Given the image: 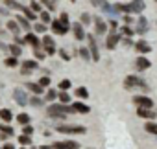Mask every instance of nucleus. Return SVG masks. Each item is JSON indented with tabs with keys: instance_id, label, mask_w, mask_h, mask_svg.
<instances>
[{
	"instance_id": "nucleus-4",
	"label": "nucleus",
	"mask_w": 157,
	"mask_h": 149,
	"mask_svg": "<svg viewBox=\"0 0 157 149\" xmlns=\"http://www.w3.org/2000/svg\"><path fill=\"white\" fill-rule=\"evenodd\" d=\"M50 28H52L54 33H57V35H65V33L68 31L70 24H65L63 20H52V22H50Z\"/></svg>"
},
{
	"instance_id": "nucleus-51",
	"label": "nucleus",
	"mask_w": 157,
	"mask_h": 149,
	"mask_svg": "<svg viewBox=\"0 0 157 149\" xmlns=\"http://www.w3.org/2000/svg\"><path fill=\"white\" fill-rule=\"evenodd\" d=\"M70 2H74V0H70Z\"/></svg>"
},
{
	"instance_id": "nucleus-24",
	"label": "nucleus",
	"mask_w": 157,
	"mask_h": 149,
	"mask_svg": "<svg viewBox=\"0 0 157 149\" xmlns=\"http://www.w3.org/2000/svg\"><path fill=\"white\" fill-rule=\"evenodd\" d=\"M0 118H2L4 122H11V118H13V114H11V111L10 109H2V111H0Z\"/></svg>"
},
{
	"instance_id": "nucleus-48",
	"label": "nucleus",
	"mask_w": 157,
	"mask_h": 149,
	"mask_svg": "<svg viewBox=\"0 0 157 149\" xmlns=\"http://www.w3.org/2000/svg\"><path fill=\"white\" fill-rule=\"evenodd\" d=\"M15 42H17V44H26V39H21V37H15Z\"/></svg>"
},
{
	"instance_id": "nucleus-52",
	"label": "nucleus",
	"mask_w": 157,
	"mask_h": 149,
	"mask_svg": "<svg viewBox=\"0 0 157 149\" xmlns=\"http://www.w3.org/2000/svg\"><path fill=\"white\" fill-rule=\"evenodd\" d=\"M155 2H157V0H155Z\"/></svg>"
},
{
	"instance_id": "nucleus-37",
	"label": "nucleus",
	"mask_w": 157,
	"mask_h": 149,
	"mask_svg": "<svg viewBox=\"0 0 157 149\" xmlns=\"http://www.w3.org/2000/svg\"><path fill=\"white\" fill-rule=\"evenodd\" d=\"M39 83H41V85H43L44 89H48L52 81H50V78H48V76H44V78H41V79H39Z\"/></svg>"
},
{
	"instance_id": "nucleus-29",
	"label": "nucleus",
	"mask_w": 157,
	"mask_h": 149,
	"mask_svg": "<svg viewBox=\"0 0 157 149\" xmlns=\"http://www.w3.org/2000/svg\"><path fill=\"white\" fill-rule=\"evenodd\" d=\"M41 20H43L44 24H50V22H52V15H50V9H48V11H41Z\"/></svg>"
},
{
	"instance_id": "nucleus-7",
	"label": "nucleus",
	"mask_w": 157,
	"mask_h": 149,
	"mask_svg": "<svg viewBox=\"0 0 157 149\" xmlns=\"http://www.w3.org/2000/svg\"><path fill=\"white\" fill-rule=\"evenodd\" d=\"M142 85H144V81H142L140 78H137V76H128V78H126V81H124V87H126V89L142 87Z\"/></svg>"
},
{
	"instance_id": "nucleus-47",
	"label": "nucleus",
	"mask_w": 157,
	"mask_h": 149,
	"mask_svg": "<svg viewBox=\"0 0 157 149\" xmlns=\"http://www.w3.org/2000/svg\"><path fill=\"white\" fill-rule=\"evenodd\" d=\"M59 53H61V59H65V61H68V59H70V55L67 53V50H59Z\"/></svg>"
},
{
	"instance_id": "nucleus-12",
	"label": "nucleus",
	"mask_w": 157,
	"mask_h": 149,
	"mask_svg": "<svg viewBox=\"0 0 157 149\" xmlns=\"http://www.w3.org/2000/svg\"><path fill=\"white\" fill-rule=\"evenodd\" d=\"M133 103L137 107H153V101L150 98H146V96H135L133 98Z\"/></svg>"
},
{
	"instance_id": "nucleus-8",
	"label": "nucleus",
	"mask_w": 157,
	"mask_h": 149,
	"mask_svg": "<svg viewBox=\"0 0 157 149\" xmlns=\"http://www.w3.org/2000/svg\"><path fill=\"white\" fill-rule=\"evenodd\" d=\"M137 114H139V118H146V120H153L157 116V112H153L151 107H139Z\"/></svg>"
},
{
	"instance_id": "nucleus-13",
	"label": "nucleus",
	"mask_w": 157,
	"mask_h": 149,
	"mask_svg": "<svg viewBox=\"0 0 157 149\" xmlns=\"http://www.w3.org/2000/svg\"><path fill=\"white\" fill-rule=\"evenodd\" d=\"M72 109H74V112H80V114H89L91 112V107L85 105V103H82V101L72 103Z\"/></svg>"
},
{
	"instance_id": "nucleus-28",
	"label": "nucleus",
	"mask_w": 157,
	"mask_h": 149,
	"mask_svg": "<svg viewBox=\"0 0 157 149\" xmlns=\"http://www.w3.org/2000/svg\"><path fill=\"white\" fill-rule=\"evenodd\" d=\"M19 144H21V145H32L30 134H21V136H19Z\"/></svg>"
},
{
	"instance_id": "nucleus-9",
	"label": "nucleus",
	"mask_w": 157,
	"mask_h": 149,
	"mask_svg": "<svg viewBox=\"0 0 157 149\" xmlns=\"http://www.w3.org/2000/svg\"><path fill=\"white\" fill-rule=\"evenodd\" d=\"M52 147H56V149H78L80 144L72 142V140H67V142H56V144H52Z\"/></svg>"
},
{
	"instance_id": "nucleus-30",
	"label": "nucleus",
	"mask_w": 157,
	"mask_h": 149,
	"mask_svg": "<svg viewBox=\"0 0 157 149\" xmlns=\"http://www.w3.org/2000/svg\"><path fill=\"white\" fill-rule=\"evenodd\" d=\"M17 122H19L21 125H26V123H30V116L24 114V112H21V114L17 116Z\"/></svg>"
},
{
	"instance_id": "nucleus-43",
	"label": "nucleus",
	"mask_w": 157,
	"mask_h": 149,
	"mask_svg": "<svg viewBox=\"0 0 157 149\" xmlns=\"http://www.w3.org/2000/svg\"><path fill=\"white\" fill-rule=\"evenodd\" d=\"M122 33H124V35H128V37H131V35H133V30H131V28H128V26H124V28H122Z\"/></svg>"
},
{
	"instance_id": "nucleus-34",
	"label": "nucleus",
	"mask_w": 157,
	"mask_h": 149,
	"mask_svg": "<svg viewBox=\"0 0 157 149\" xmlns=\"http://www.w3.org/2000/svg\"><path fill=\"white\" fill-rule=\"evenodd\" d=\"M57 98H59V101H61V103H68V101H70V96H68V92H65V90H63V92H59V96H57Z\"/></svg>"
},
{
	"instance_id": "nucleus-21",
	"label": "nucleus",
	"mask_w": 157,
	"mask_h": 149,
	"mask_svg": "<svg viewBox=\"0 0 157 149\" xmlns=\"http://www.w3.org/2000/svg\"><path fill=\"white\" fill-rule=\"evenodd\" d=\"M26 87H28L32 92H35V94H41V92H43V89H44L41 83H26Z\"/></svg>"
},
{
	"instance_id": "nucleus-33",
	"label": "nucleus",
	"mask_w": 157,
	"mask_h": 149,
	"mask_svg": "<svg viewBox=\"0 0 157 149\" xmlns=\"http://www.w3.org/2000/svg\"><path fill=\"white\" fill-rule=\"evenodd\" d=\"M0 131L6 133V134H10V136H13V127H10V125H8V122H6L4 125H0Z\"/></svg>"
},
{
	"instance_id": "nucleus-14",
	"label": "nucleus",
	"mask_w": 157,
	"mask_h": 149,
	"mask_svg": "<svg viewBox=\"0 0 157 149\" xmlns=\"http://www.w3.org/2000/svg\"><path fill=\"white\" fill-rule=\"evenodd\" d=\"M135 66H137L139 70H148V68L151 66V63H150L144 55H139V57H137V61H135Z\"/></svg>"
},
{
	"instance_id": "nucleus-10",
	"label": "nucleus",
	"mask_w": 157,
	"mask_h": 149,
	"mask_svg": "<svg viewBox=\"0 0 157 149\" xmlns=\"http://www.w3.org/2000/svg\"><path fill=\"white\" fill-rule=\"evenodd\" d=\"M72 30H74V37H76L78 41H83V39H87V35H85V30H83V24H82V22H76V24H72Z\"/></svg>"
},
{
	"instance_id": "nucleus-41",
	"label": "nucleus",
	"mask_w": 157,
	"mask_h": 149,
	"mask_svg": "<svg viewBox=\"0 0 157 149\" xmlns=\"http://www.w3.org/2000/svg\"><path fill=\"white\" fill-rule=\"evenodd\" d=\"M57 98V94H56V90H48L46 92V98L44 100H48V101H52V100H56Z\"/></svg>"
},
{
	"instance_id": "nucleus-11",
	"label": "nucleus",
	"mask_w": 157,
	"mask_h": 149,
	"mask_svg": "<svg viewBox=\"0 0 157 149\" xmlns=\"http://www.w3.org/2000/svg\"><path fill=\"white\" fill-rule=\"evenodd\" d=\"M24 39H26V44H32V46H33V50H35V48H41V44H43V41H39L37 33H32V31H30Z\"/></svg>"
},
{
	"instance_id": "nucleus-49",
	"label": "nucleus",
	"mask_w": 157,
	"mask_h": 149,
	"mask_svg": "<svg viewBox=\"0 0 157 149\" xmlns=\"http://www.w3.org/2000/svg\"><path fill=\"white\" fill-rule=\"evenodd\" d=\"M109 26H111V31H115V30H117V26H118V24H117V22H115V20H111V22H109Z\"/></svg>"
},
{
	"instance_id": "nucleus-32",
	"label": "nucleus",
	"mask_w": 157,
	"mask_h": 149,
	"mask_svg": "<svg viewBox=\"0 0 157 149\" xmlns=\"http://www.w3.org/2000/svg\"><path fill=\"white\" fill-rule=\"evenodd\" d=\"M4 63H6V66H11V68H15V66L19 64L15 55H13V57H6V61H4Z\"/></svg>"
},
{
	"instance_id": "nucleus-1",
	"label": "nucleus",
	"mask_w": 157,
	"mask_h": 149,
	"mask_svg": "<svg viewBox=\"0 0 157 149\" xmlns=\"http://www.w3.org/2000/svg\"><path fill=\"white\" fill-rule=\"evenodd\" d=\"M70 112H74V109H72V105L68 107L67 103H56V105L48 107V116H52V118H65Z\"/></svg>"
},
{
	"instance_id": "nucleus-26",
	"label": "nucleus",
	"mask_w": 157,
	"mask_h": 149,
	"mask_svg": "<svg viewBox=\"0 0 157 149\" xmlns=\"http://www.w3.org/2000/svg\"><path fill=\"white\" fill-rule=\"evenodd\" d=\"M22 15H26L30 20H33V19H37V13L32 9V8H22Z\"/></svg>"
},
{
	"instance_id": "nucleus-27",
	"label": "nucleus",
	"mask_w": 157,
	"mask_h": 149,
	"mask_svg": "<svg viewBox=\"0 0 157 149\" xmlns=\"http://www.w3.org/2000/svg\"><path fill=\"white\" fill-rule=\"evenodd\" d=\"M10 52H11V55H15V57H19L21 53H22V50H21V44H10Z\"/></svg>"
},
{
	"instance_id": "nucleus-38",
	"label": "nucleus",
	"mask_w": 157,
	"mask_h": 149,
	"mask_svg": "<svg viewBox=\"0 0 157 149\" xmlns=\"http://www.w3.org/2000/svg\"><path fill=\"white\" fill-rule=\"evenodd\" d=\"M70 85H72V83H70L68 79H63V81L59 83V89H61V90H68V89H70Z\"/></svg>"
},
{
	"instance_id": "nucleus-3",
	"label": "nucleus",
	"mask_w": 157,
	"mask_h": 149,
	"mask_svg": "<svg viewBox=\"0 0 157 149\" xmlns=\"http://www.w3.org/2000/svg\"><path fill=\"white\" fill-rule=\"evenodd\" d=\"M57 133H65V134H83L85 127L83 125H59Z\"/></svg>"
},
{
	"instance_id": "nucleus-39",
	"label": "nucleus",
	"mask_w": 157,
	"mask_h": 149,
	"mask_svg": "<svg viewBox=\"0 0 157 149\" xmlns=\"http://www.w3.org/2000/svg\"><path fill=\"white\" fill-rule=\"evenodd\" d=\"M80 22H82L83 26H85V24H89V22H91V15H87V13H83V15L80 17Z\"/></svg>"
},
{
	"instance_id": "nucleus-36",
	"label": "nucleus",
	"mask_w": 157,
	"mask_h": 149,
	"mask_svg": "<svg viewBox=\"0 0 157 149\" xmlns=\"http://www.w3.org/2000/svg\"><path fill=\"white\" fill-rule=\"evenodd\" d=\"M30 8L35 11V13H41L43 11V8H41V4L39 2H35V0H32V4H30Z\"/></svg>"
},
{
	"instance_id": "nucleus-5",
	"label": "nucleus",
	"mask_w": 157,
	"mask_h": 149,
	"mask_svg": "<svg viewBox=\"0 0 157 149\" xmlns=\"http://www.w3.org/2000/svg\"><path fill=\"white\" fill-rule=\"evenodd\" d=\"M43 46H44V53H48V55H54L56 53V42H54V39L50 35H44L43 37Z\"/></svg>"
},
{
	"instance_id": "nucleus-15",
	"label": "nucleus",
	"mask_w": 157,
	"mask_h": 149,
	"mask_svg": "<svg viewBox=\"0 0 157 149\" xmlns=\"http://www.w3.org/2000/svg\"><path fill=\"white\" fill-rule=\"evenodd\" d=\"M118 42H120V37H118L117 33H111V35L107 37V41H105V46H107L109 50H113V48H115Z\"/></svg>"
},
{
	"instance_id": "nucleus-6",
	"label": "nucleus",
	"mask_w": 157,
	"mask_h": 149,
	"mask_svg": "<svg viewBox=\"0 0 157 149\" xmlns=\"http://www.w3.org/2000/svg\"><path fill=\"white\" fill-rule=\"evenodd\" d=\"M87 41H89V50H91L93 61H98V59H100V53H98V46H96V42H94V35H87Z\"/></svg>"
},
{
	"instance_id": "nucleus-40",
	"label": "nucleus",
	"mask_w": 157,
	"mask_h": 149,
	"mask_svg": "<svg viewBox=\"0 0 157 149\" xmlns=\"http://www.w3.org/2000/svg\"><path fill=\"white\" fill-rule=\"evenodd\" d=\"M80 55H82L83 59H93V57H91V50H87V48H82Z\"/></svg>"
},
{
	"instance_id": "nucleus-20",
	"label": "nucleus",
	"mask_w": 157,
	"mask_h": 149,
	"mask_svg": "<svg viewBox=\"0 0 157 149\" xmlns=\"http://www.w3.org/2000/svg\"><path fill=\"white\" fill-rule=\"evenodd\" d=\"M15 101H17L19 105H24V103H28V100H26V94H24L21 89H17V90H15Z\"/></svg>"
},
{
	"instance_id": "nucleus-19",
	"label": "nucleus",
	"mask_w": 157,
	"mask_h": 149,
	"mask_svg": "<svg viewBox=\"0 0 157 149\" xmlns=\"http://www.w3.org/2000/svg\"><path fill=\"white\" fill-rule=\"evenodd\" d=\"M22 68L24 70H35V68H39V63L35 59H28V61H22Z\"/></svg>"
},
{
	"instance_id": "nucleus-46",
	"label": "nucleus",
	"mask_w": 157,
	"mask_h": 149,
	"mask_svg": "<svg viewBox=\"0 0 157 149\" xmlns=\"http://www.w3.org/2000/svg\"><path fill=\"white\" fill-rule=\"evenodd\" d=\"M59 20H63L65 24H70V20H68V15H67V13H61V17H59Z\"/></svg>"
},
{
	"instance_id": "nucleus-25",
	"label": "nucleus",
	"mask_w": 157,
	"mask_h": 149,
	"mask_svg": "<svg viewBox=\"0 0 157 149\" xmlns=\"http://www.w3.org/2000/svg\"><path fill=\"white\" fill-rule=\"evenodd\" d=\"M76 96L82 98V100H85V98H89V90H87L85 87H78V89H76Z\"/></svg>"
},
{
	"instance_id": "nucleus-45",
	"label": "nucleus",
	"mask_w": 157,
	"mask_h": 149,
	"mask_svg": "<svg viewBox=\"0 0 157 149\" xmlns=\"http://www.w3.org/2000/svg\"><path fill=\"white\" fill-rule=\"evenodd\" d=\"M22 133H24V134H32V133H33V127H30V125L26 123V125H24V129H22Z\"/></svg>"
},
{
	"instance_id": "nucleus-31",
	"label": "nucleus",
	"mask_w": 157,
	"mask_h": 149,
	"mask_svg": "<svg viewBox=\"0 0 157 149\" xmlns=\"http://www.w3.org/2000/svg\"><path fill=\"white\" fill-rule=\"evenodd\" d=\"M144 129H146L148 133H151V134H157V123H151V122H148V123L144 125Z\"/></svg>"
},
{
	"instance_id": "nucleus-18",
	"label": "nucleus",
	"mask_w": 157,
	"mask_h": 149,
	"mask_svg": "<svg viewBox=\"0 0 157 149\" xmlns=\"http://www.w3.org/2000/svg\"><path fill=\"white\" fill-rule=\"evenodd\" d=\"M17 22L24 28V30H30L32 28V24H30V19L26 17V15H17Z\"/></svg>"
},
{
	"instance_id": "nucleus-16",
	"label": "nucleus",
	"mask_w": 157,
	"mask_h": 149,
	"mask_svg": "<svg viewBox=\"0 0 157 149\" xmlns=\"http://www.w3.org/2000/svg\"><path fill=\"white\" fill-rule=\"evenodd\" d=\"M94 30H96V35H104L105 30H107V24H105L102 19H96V22H94Z\"/></svg>"
},
{
	"instance_id": "nucleus-22",
	"label": "nucleus",
	"mask_w": 157,
	"mask_h": 149,
	"mask_svg": "<svg viewBox=\"0 0 157 149\" xmlns=\"http://www.w3.org/2000/svg\"><path fill=\"white\" fill-rule=\"evenodd\" d=\"M4 4L8 6V8H11V9H17V11H22V4H19V2H15V0H4Z\"/></svg>"
},
{
	"instance_id": "nucleus-42",
	"label": "nucleus",
	"mask_w": 157,
	"mask_h": 149,
	"mask_svg": "<svg viewBox=\"0 0 157 149\" xmlns=\"http://www.w3.org/2000/svg\"><path fill=\"white\" fill-rule=\"evenodd\" d=\"M35 31L37 33H44L46 31V26L44 24H35Z\"/></svg>"
},
{
	"instance_id": "nucleus-44",
	"label": "nucleus",
	"mask_w": 157,
	"mask_h": 149,
	"mask_svg": "<svg viewBox=\"0 0 157 149\" xmlns=\"http://www.w3.org/2000/svg\"><path fill=\"white\" fill-rule=\"evenodd\" d=\"M44 55H46V53H43L39 48H35V59H39V61H41V59H44Z\"/></svg>"
},
{
	"instance_id": "nucleus-23",
	"label": "nucleus",
	"mask_w": 157,
	"mask_h": 149,
	"mask_svg": "<svg viewBox=\"0 0 157 149\" xmlns=\"http://www.w3.org/2000/svg\"><path fill=\"white\" fill-rule=\"evenodd\" d=\"M19 28H21V24L17 22V19L15 20H8V30L11 33H19Z\"/></svg>"
},
{
	"instance_id": "nucleus-17",
	"label": "nucleus",
	"mask_w": 157,
	"mask_h": 149,
	"mask_svg": "<svg viewBox=\"0 0 157 149\" xmlns=\"http://www.w3.org/2000/svg\"><path fill=\"white\" fill-rule=\"evenodd\" d=\"M135 48H137V52H140V53H150V52H151V46H150L146 41H139V42L135 44Z\"/></svg>"
},
{
	"instance_id": "nucleus-2",
	"label": "nucleus",
	"mask_w": 157,
	"mask_h": 149,
	"mask_svg": "<svg viewBox=\"0 0 157 149\" xmlns=\"http://www.w3.org/2000/svg\"><path fill=\"white\" fill-rule=\"evenodd\" d=\"M146 8L144 0H131L129 4L124 6V13H142Z\"/></svg>"
},
{
	"instance_id": "nucleus-35",
	"label": "nucleus",
	"mask_w": 157,
	"mask_h": 149,
	"mask_svg": "<svg viewBox=\"0 0 157 149\" xmlns=\"http://www.w3.org/2000/svg\"><path fill=\"white\" fill-rule=\"evenodd\" d=\"M41 2H43L50 11H54V9H56V0H41Z\"/></svg>"
},
{
	"instance_id": "nucleus-50",
	"label": "nucleus",
	"mask_w": 157,
	"mask_h": 149,
	"mask_svg": "<svg viewBox=\"0 0 157 149\" xmlns=\"http://www.w3.org/2000/svg\"><path fill=\"white\" fill-rule=\"evenodd\" d=\"M32 103H33V105H41L43 101H41V100H32Z\"/></svg>"
}]
</instances>
